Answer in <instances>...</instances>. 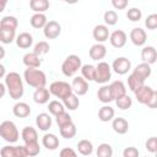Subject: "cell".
I'll return each mask as SVG.
<instances>
[{
  "label": "cell",
  "mask_w": 157,
  "mask_h": 157,
  "mask_svg": "<svg viewBox=\"0 0 157 157\" xmlns=\"http://www.w3.org/2000/svg\"><path fill=\"white\" fill-rule=\"evenodd\" d=\"M0 157H28L25 146H4L0 150Z\"/></svg>",
  "instance_id": "obj_7"
},
{
  "label": "cell",
  "mask_w": 157,
  "mask_h": 157,
  "mask_svg": "<svg viewBox=\"0 0 157 157\" xmlns=\"http://www.w3.org/2000/svg\"><path fill=\"white\" fill-rule=\"evenodd\" d=\"M151 72H152L151 65H148L146 63H141V64L136 65V67L132 70V75H135L136 77H139L142 81H145L146 78H148L151 76Z\"/></svg>",
  "instance_id": "obj_17"
},
{
  "label": "cell",
  "mask_w": 157,
  "mask_h": 157,
  "mask_svg": "<svg viewBox=\"0 0 157 157\" xmlns=\"http://www.w3.org/2000/svg\"><path fill=\"white\" fill-rule=\"evenodd\" d=\"M97 97H98V101L102 103H110L112 101H114L110 88H109V85H103L101 88H98Z\"/></svg>",
  "instance_id": "obj_29"
},
{
  "label": "cell",
  "mask_w": 157,
  "mask_h": 157,
  "mask_svg": "<svg viewBox=\"0 0 157 157\" xmlns=\"http://www.w3.org/2000/svg\"><path fill=\"white\" fill-rule=\"evenodd\" d=\"M29 22H31V26L33 28L38 29V28H43L47 25L48 20H47V16L44 13H33Z\"/></svg>",
  "instance_id": "obj_33"
},
{
  "label": "cell",
  "mask_w": 157,
  "mask_h": 157,
  "mask_svg": "<svg viewBox=\"0 0 157 157\" xmlns=\"http://www.w3.org/2000/svg\"><path fill=\"white\" fill-rule=\"evenodd\" d=\"M71 88H72V93H75L76 96H83L88 91V82L81 76H76L72 80Z\"/></svg>",
  "instance_id": "obj_13"
},
{
  "label": "cell",
  "mask_w": 157,
  "mask_h": 157,
  "mask_svg": "<svg viewBox=\"0 0 157 157\" xmlns=\"http://www.w3.org/2000/svg\"><path fill=\"white\" fill-rule=\"evenodd\" d=\"M59 131H60L61 137H64V139H66V140H70V139L75 137L77 130H76V125L71 121V123H69V124H66V125L59 128Z\"/></svg>",
  "instance_id": "obj_32"
},
{
  "label": "cell",
  "mask_w": 157,
  "mask_h": 157,
  "mask_svg": "<svg viewBox=\"0 0 157 157\" xmlns=\"http://www.w3.org/2000/svg\"><path fill=\"white\" fill-rule=\"evenodd\" d=\"M141 59L144 63L148 64V65H152L156 63V59H157V50L153 45H146L142 48L141 50Z\"/></svg>",
  "instance_id": "obj_16"
},
{
  "label": "cell",
  "mask_w": 157,
  "mask_h": 157,
  "mask_svg": "<svg viewBox=\"0 0 157 157\" xmlns=\"http://www.w3.org/2000/svg\"><path fill=\"white\" fill-rule=\"evenodd\" d=\"M129 37H130V40L132 42V44L136 47H142L147 40V34H146L145 29H142L141 27L132 28L130 31Z\"/></svg>",
  "instance_id": "obj_11"
},
{
  "label": "cell",
  "mask_w": 157,
  "mask_h": 157,
  "mask_svg": "<svg viewBox=\"0 0 157 157\" xmlns=\"http://www.w3.org/2000/svg\"><path fill=\"white\" fill-rule=\"evenodd\" d=\"M55 121H56L58 126H59V128H61V126H64V125H66V124L71 123V121H72V119H71V115H70L69 113L63 112V113H60L59 115H56V117H55Z\"/></svg>",
  "instance_id": "obj_45"
},
{
  "label": "cell",
  "mask_w": 157,
  "mask_h": 157,
  "mask_svg": "<svg viewBox=\"0 0 157 157\" xmlns=\"http://www.w3.org/2000/svg\"><path fill=\"white\" fill-rule=\"evenodd\" d=\"M148 108H152V109H155L156 107H157V92H155L153 93V96L151 97V99L148 101V103L146 104Z\"/></svg>",
  "instance_id": "obj_51"
},
{
  "label": "cell",
  "mask_w": 157,
  "mask_h": 157,
  "mask_svg": "<svg viewBox=\"0 0 157 157\" xmlns=\"http://www.w3.org/2000/svg\"><path fill=\"white\" fill-rule=\"evenodd\" d=\"M110 69H113L114 72L118 75H125L131 69V61L125 56H119L113 61Z\"/></svg>",
  "instance_id": "obj_8"
},
{
  "label": "cell",
  "mask_w": 157,
  "mask_h": 157,
  "mask_svg": "<svg viewBox=\"0 0 157 157\" xmlns=\"http://www.w3.org/2000/svg\"><path fill=\"white\" fill-rule=\"evenodd\" d=\"M145 26L147 27V29H156V27H157V15L156 13L148 15L145 20Z\"/></svg>",
  "instance_id": "obj_46"
},
{
  "label": "cell",
  "mask_w": 157,
  "mask_h": 157,
  "mask_svg": "<svg viewBox=\"0 0 157 157\" xmlns=\"http://www.w3.org/2000/svg\"><path fill=\"white\" fill-rule=\"evenodd\" d=\"M48 91H49L50 94H53L56 98H60L61 101L72 93L71 85L65 82V81H54V82H52Z\"/></svg>",
  "instance_id": "obj_5"
},
{
  "label": "cell",
  "mask_w": 157,
  "mask_h": 157,
  "mask_svg": "<svg viewBox=\"0 0 157 157\" xmlns=\"http://www.w3.org/2000/svg\"><path fill=\"white\" fill-rule=\"evenodd\" d=\"M16 45L21 49H27L33 44V37L28 32H22L18 36H16Z\"/></svg>",
  "instance_id": "obj_20"
},
{
  "label": "cell",
  "mask_w": 157,
  "mask_h": 157,
  "mask_svg": "<svg viewBox=\"0 0 157 157\" xmlns=\"http://www.w3.org/2000/svg\"><path fill=\"white\" fill-rule=\"evenodd\" d=\"M103 20L105 22V26H114L118 22V13L114 10H108L103 15Z\"/></svg>",
  "instance_id": "obj_41"
},
{
  "label": "cell",
  "mask_w": 157,
  "mask_h": 157,
  "mask_svg": "<svg viewBox=\"0 0 157 157\" xmlns=\"http://www.w3.org/2000/svg\"><path fill=\"white\" fill-rule=\"evenodd\" d=\"M49 49H50L49 43L45 42V40H40V42H38V43L34 45V48H33V53L37 54L38 56H40V55L47 54V53L49 52Z\"/></svg>",
  "instance_id": "obj_42"
},
{
  "label": "cell",
  "mask_w": 157,
  "mask_h": 157,
  "mask_svg": "<svg viewBox=\"0 0 157 157\" xmlns=\"http://www.w3.org/2000/svg\"><path fill=\"white\" fill-rule=\"evenodd\" d=\"M0 137H2L10 144L16 142L20 137V132L16 124L11 120H4L2 123H0Z\"/></svg>",
  "instance_id": "obj_3"
},
{
  "label": "cell",
  "mask_w": 157,
  "mask_h": 157,
  "mask_svg": "<svg viewBox=\"0 0 157 157\" xmlns=\"http://www.w3.org/2000/svg\"><path fill=\"white\" fill-rule=\"evenodd\" d=\"M114 114H115L114 108H112L110 105H103L98 110V119L103 123H107V121L113 120Z\"/></svg>",
  "instance_id": "obj_27"
},
{
  "label": "cell",
  "mask_w": 157,
  "mask_h": 157,
  "mask_svg": "<svg viewBox=\"0 0 157 157\" xmlns=\"http://www.w3.org/2000/svg\"><path fill=\"white\" fill-rule=\"evenodd\" d=\"M88 55L92 60H96V61H99L102 60L105 55H107V48L104 44H101V43H96L93 44L90 50H88Z\"/></svg>",
  "instance_id": "obj_15"
},
{
  "label": "cell",
  "mask_w": 157,
  "mask_h": 157,
  "mask_svg": "<svg viewBox=\"0 0 157 157\" xmlns=\"http://www.w3.org/2000/svg\"><path fill=\"white\" fill-rule=\"evenodd\" d=\"M139 156H140V151L134 146L125 147L123 151V157H139Z\"/></svg>",
  "instance_id": "obj_48"
},
{
  "label": "cell",
  "mask_w": 157,
  "mask_h": 157,
  "mask_svg": "<svg viewBox=\"0 0 157 157\" xmlns=\"http://www.w3.org/2000/svg\"><path fill=\"white\" fill-rule=\"evenodd\" d=\"M63 104H64V107H65L66 109H69V110H75V109H77V107L80 105V99H78V97H77L75 93H71L70 96H67L66 98L63 99Z\"/></svg>",
  "instance_id": "obj_35"
},
{
  "label": "cell",
  "mask_w": 157,
  "mask_h": 157,
  "mask_svg": "<svg viewBox=\"0 0 157 157\" xmlns=\"http://www.w3.org/2000/svg\"><path fill=\"white\" fill-rule=\"evenodd\" d=\"M49 98H50V93L45 87L36 88V91L33 92V101L37 104H45L49 102Z\"/></svg>",
  "instance_id": "obj_23"
},
{
  "label": "cell",
  "mask_w": 157,
  "mask_h": 157,
  "mask_svg": "<svg viewBox=\"0 0 157 157\" xmlns=\"http://www.w3.org/2000/svg\"><path fill=\"white\" fill-rule=\"evenodd\" d=\"M5 54H6V52H5V48H4L2 45H0V60L5 58Z\"/></svg>",
  "instance_id": "obj_55"
},
{
  "label": "cell",
  "mask_w": 157,
  "mask_h": 157,
  "mask_svg": "<svg viewBox=\"0 0 157 157\" xmlns=\"http://www.w3.org/2000/svg\"><path fill=\"white\" fill-rule=\"evenodd\" d=\"M22 61H23V64H25L27 67H32V69H38V67L42 65V59H40V56H38V55L34 54L33 52L25 54L23 58H22Z\"/></svg>",
  "instance_id": "obj_21"
},
{
  "label": "cell",
  "mask_w": 157,
  "mask_h": 157,
  "mask_svg": "<svg viewBox=\"0 0 157 157\" xmlns=\"http://www.w3.org/2000/svg\"><path fill=\"white\" fill-rule=\"evenodd\" d=\"M82 66V61L81 58L78 55L71 54L69 56L65 58V60L61 64V72L66 76V77H72Z\"/></svg>",
  "instance_id": "obj_4"
},
{
  "label": "cell",
  "mask_w": 157,
  "mask_h": 157,
  "mask_svg": "<svg viewBox=\"0 0 157 157\" xmlns=\"http://www.w3.org/2000/svg\"><path fill=\"white\" fill-rule=\"evenodd\" d=\"M16 39V31L0 27V42L2 44H10Z\"/></svg>",
  "instance_id": "obj_30"
},
{
  "label": "cell",
  "mask_w": 157,
  "mask_h": 157,
  "mask_svg": "<svg viewBox=\"0 0 157 157\" xmlns=\"http://www.w3.org/2000/svg\"><path fill=\"white\" fill-rule=\"evenodd\" d=\"M5 75H6V69H5V66L0 63V78L5 77Z\"/></svg>",
  "instance_id": "obj_53"
},
{
  "label": "cell",
  "mask_w": 157,
  "mask_h": 157,
  "mask_svg": "<svg viewBox=\"0 0 157 157\" xmlns=\"http://www.w3.org/2000/svg\"><path fill=\"white\" fill-rule=\"evenodd\" d=\"M146 157H147V156H146Z\"/></svg>",
  "instance_id": "obj_56"
},
{
  "label": "cell",
  "mask_w": 157,
  "mask_h": 157,
  "mask_svg": "<svg viewBox=\"0 0 157 157\" xmlns=\"http://www.w3.org/2000/svg\"><path fill=\"white\" fill-rule=\"evenodd\" d=\"M96 153H97V157H112L113 156V147L109 144L103 142L97 147Z\"/></svg>",
  "instance_id": "obj_39"
},
{
  "label": "cell",
  "mask_w": 157,
  "mask_h": 157,
  "mask_svg": "<svg viewBox=\"0 0 157 157\" xmlns=\"http://www.w3.org/2000/svg\"><path fill=\"white\" fill-rule=\"evenodd\" d=\"M112 78V69L110 65L105 61H99L96 66V75H94V82L104 85Z\"/></svg>",
  "instance_id": "obj_6"
},
{
  "label": "cell",
  "mask_w": 157,
  "mask_h": 157,
  "mask_svg": "<svg viewBox=\"0 0 157 157\" xmlns=\"http://www.w3.org/2000/svg\"><path fill=\"white\" fill-rule=\"evenodd\" d=\"M144 85H145V81L140 80V78H139V77H136L135 75L130 74V75L128 76V86H129L130 91L135 92L136 90H139V88H140L141 86H144Z\"/></svg>",
  "instance_id": "obj_40"
},
{
  "label": "cell",
  "mask_w": 157,
  "mask_h": 157,
  "mask_svg": "<svg viewBox=\"0 0 157 157\" xmlns=\"http://www.w3.org/2000/svg\"><path fill=\"white\" fill-rule=\"evenodd\" d=\"M50 4L48 0H31L29 7L34 11V13H44L49 9Z\"/></svg>",
  "instance_id": "obj_28"
},
{
  "label": "cell",
  "mask_w": 157,
  "mask_h": 157,
  "mask_svg": "<svg viewBox=\"0 0 157 157\" xmlns=\"http://www.w3.org/2000/svg\"><path fill=\"white\" fill-rule=\"evenodd\" d=\"M109 88H110V92H112V96H113V99L115 101L117 98L126 94V87L124 85L123 81L120 80H117V81H113L110 85H109Z\"/></svg>",
  "instance_id": "obj_22"
},
{
  "label": "cell",
  "mask_w": 157,
  "mask_h": 157,
  "mask_svg": "<svg viewBox=\"0 0 157 157\" xmlns=\"http://www.w3.org/2000/svg\"><path fill=\"white\" fill-rule=\"evenodd\" d=\"M21 137L25 144H32L38 142V132L32 126H25L21 131Z\"/></svg>",
  "instance_id": "obj_19"
},
{
  "label": "cell",
  "mask_w": 157,
  "mask_h": 157,
  "mask_svg": "<svg viewBox=\"0 0 157 157\" xmlns=\"http://www.w3.org/2000/svg\"><path fill=\"white\" fill-rule=\"evenodd\" d=\"M112 5L115 10H124L129 5V1L128 0H113Z\"/></svg>",
  "instance_id": "obj_50"
},
{
  "label": "cell",
  "mask_w": 157,
  "mask_h": 157,
  "mask_svg": "<svg viewBox=\"0 0 157 157\" xmlns=\"http://www.w3.org/2000/svg\"><path fill=\"white\" fill-rule=\"evenodd\" d=\"M26 151H27V155L28 157H34L37 155H39L40 152V146L38 142H32V144H25L23 145Z\"/></svg>",
  "instance_id": "obj_44"
},
{
  "label": "cell",
  "mask_w": 157,
  "mask_h": 157,
  "mask_svg": "<svg viewBox=\"0 0 157 157\" xmlns=\"http://www.w3.org/2000/svg\"><path fill=\"white\" fill-rule=\"evenodd\" d=\"M81 77L85 78L87 82L94 81V75H96V66L92 64H85L81 66Z\"/></svg>",
  "instance_id": "obj_31"
},
{
  "label": "cell",
  "mask_w": 157,
  "mask_h": 157,
  "mask_svg": "<svg viewBox=\"0 0 157 157\" xmlns=\"http://www.w3.org/2000/svg\"><path fill=\"white\" fill-rule=\"evenodd\" d=\"M6 5H7V1L6 0H0V12H2L5 10Z\"/></svg>",
  "instance_id": "obj_54"
},
{
  "label": "cell",
  "mask_w": 157,
  "mask_h": 157,
  "mask_svg": "<svg viewBox=\"0 0 157 157\" xmlns=\"http://www.w3.org/2000/svg\"><path fill=\"white\" fill-rule=\"evenodd\" d=\"M59 157H78L76 151L71 147H64L60 150V153H59Z\"/></svg>",
  "instance_id": "obj_49"
},
{
  "label": "cell",
  "mask_w": 157,
  "mask_h": 157,
  "mask_svg": "<svg viewBox=\"0 0 157 157\" xmlns=\"http://www.w3.org/2000/svg\"><path fill=\"white\" fill-rule=\"evenodd\" d=\"M42 145L50 151H54L59 147V139L54 134H45L42 137Z\"/></svg>",
  "instance_id": "obj_26"
},
{
  "label": "cell",
  "mask_w": 157,
  "mask_h": 157,
  "mask_svg": "<svg viewBox=\"0 0 157 157\" xmlns=\"http://www.w3.org/2000/svg\"><path fill=\"white\" fill-rule=\"evenodd\" d=\"M12 113L17 118H27L31 114V107L26 102H17L12 107Z\"/></svg>",
  "instance_id": "obj_24"
},
{
  "label": "cell",
  "mask_w": 157,
  "mask_h": 157,
  "mask_svg": "<svg viewBox=\"0 0 157 157\" xmlns=\"http://www.w3.org/2000/svg\"><path fill=\"white\" fill-rule=\"evenodd\" d=\"M48 110H49L50 114H53L54 117H56V115H59L60 113L65 112V107H64V104H63L61 102H59V101H50L49 104H48Z\"/></svg>",
  "instance_id": "obj_38"
},
{
  "label": "cell",
  "mask_w": 157,
  "mask_h": 157,
  "mask_svg": "<svg viewBox=\"0 0 157 157\" xmlns=\"http://www.w3.org/2000/svg\"><path fill=\"white\" fill-rule=\"evenodd\" d=\"M5 87L6 91L9 92L10 97L15 101H18L23 93H25V87H23V81L20 74L11 71L5 75Z\"/></svg>",
  "instance_id": "obj_1"
},
{
  "label": "cell",
  "mask_w": 157,
  "mask_h": 157,
  "mask_svg": "<svg viewBox=\"0 0 157 157\" xmlns=\"http://www.w3.org/2000/svg\"><path fill=\"white\" fill-rule=\"evenodd\" d=\"M109 34H110L109 29L105 25H97V26H94V28L92 31V36H93L94 40L101 44H103V42L109 39Z\"/></svg>",
  "instance_id": "obj_14"
},
{
  "label": "cell",
  "mask_w": 157,
  "mask_h": 157,
  "mask_svg": "<svg viewBox=\"0 0 157 157\" xmlns=\"http://www.w3.org/2000/svg\"><path fill=\"white\" fill-rule=\"evenodd\" d=\"M23 78L27 85H29L31 87H34V88L45 87V83H47V76H45L44 71H42L39 69L27 67L23 72Z\"/></svg>",
  "instance_id": "obj_2"
},
{
  "label": "cell",
  "mask_w": 157,
  "mask_h": 157,
  "mask_svg": "<svg viewBox=\"0 0 157 157\" xmlns=\"http://www.w3.org/2000/svg\"><path fill=\"white\" fill-rule=\"evenodd\" d=\"M18 26V20L15 17V16H4L1 20H0V27L2 28H10V29H15L17 28Z\"/></svg>",
  "instance_id": "obj_36"
},
{
  "label": "cell",
  "mask_w": 157,
  "mask_h": 157,
  "mask_svg": "<svg viewBox=\"0 0 157 157\" xmlns=\"http://www.w3.org/2000/svg\"><path fill=\"white\" fill-rule=\"evenodd\" d=\"M126 40H128L126 33L121 29H115L113 33L109 34V42L114 48H118V49L123 48L126 44Z\"/></svg>",
  "instance_id": "obj_12"
},
{
  "label": "cell",
  "mask_w": 157,
  "mask_h": 157,
  "mask_svg": "<svg viewBox=\"0 0 157 157\" xmlns=\"http://www.w3.org/2000/svg\"><path fill=\"white\" fill-rule=\"evenodd\" d=\"M126 17H128L131 22H137V21L141 20V17H142V12H141V10H140L139 7H131V9L128 10V12H126Z\"/></svg>",
  "instance_id": "obj_43"
},
{
  "label": "cell",
  "mask_w": 157,
  "mask_h": 157,
  "mask_svg": "<svg viewBox=\"0 0 157 157\" xmlns=\"http://www.w3.org/2000/svg\"><path fill=\"white\" fill-rule=\"evenodd\" d=\"M115 104H117V107L119 109L126 110V109H129L132 105V99H131L130 96L124 94V96H121V97H119V98L115 99Z\"/></svg>",
  "instance_id": "obj_37"
},
{
  "label": "cell",
  "mask_w": 157,
  "mask_h": 157,
  "mask_svg": "<svg viewBox=\"0 0 157 157\" xmlns=\"http://www.w3.org/2000/svg\"><path fill=\"white\" fill-rule=\"evenodd\" d=\"M77 151L78 153H81L82 156H90L92 152H93V145L91 141L83 139V140H80L77 142Z\"/></svg>",
  "instance_id": "obj_34"
},
{
  "label": "cell",
  "mask_w": 157,
  "mask_h": 157,
  "mask_svg": "<svg viewBox=\"0 0 157 157\" xmlns=\"http://www.w3.org/2000/svg\"><path fill=\"white\" fill-rule=\"evenodd\" d=\"M52 118L48 113H39L36 117V125L39 130L42 131H47L52 128Z\"/></svg>",
  "instance_id": "obj_18"
},
{
  "label": "cell",
  "mask_w": 157,
  "mask_h": 157,
  "mask_svg": "<svg viewBox=\"0 0 157 157\" xmlns=\"http://www.w3.org/2000/svg\"><path fill=\"white\" fill-rule=\"evenodd\" d=\"M112 128L118 135H124L129 130V123L124 118H114L112 123Z\"/></svg>",
  "instance_id": "obj_25"
},
{
  "label": "cell",
  "mask_w": 157,
  "mask_h": 157,
  "mask_svg": "<svg viewBox=\"0 0 157 157\" xmlns=\"http://www.w3.org/2000/svg\"><path fill=\"white\" fill-rule=\"evenodd\" d=\"M61 33V26L56 21H48L43 27V34L47 39H55Z\"/></svg>",
  "instance_id": "obj_9"
},
{
  "label": "cell",
  "mask_w": 157,
  "mask_h": 157,
  "mask_svg": "<svg viewBox=\"0 0 157 157\" xmlns=\"http://www.w3.org/2000/svg\"><path fill=\"white\" fill-rule=\"evenodd\" d=\"M145 147H146V150H147L148 152L155 153L156 150H157V137L152 136V137L147 139V141L145 142Z\"/></svg>",
  "instance_id": "obj_47"
},
{
  "label": "cell",
  "mask_w": 157,
  "mask_h": 157,
  "mask_svg": "<svg viewBox=\"0 0 157 157\" xmlns=\"http://www.w3.org/2000/svg\"><path fill=\"white\" fill-rule=\"evenodd\" d=\"M6 93V87H5V83H1L0 82V98H2Z\"/></svg>",
  "instance_id": "obj_52"
},
{
  "label": "cell",
  "mask_w": 157,
  "mask_h": 157,
  "mask_svg": "<svg viewBox=\"0 0 157 157\" xmlns=\"http://www.w3.org/2000/svg\"><path fill=\"white\" fill-rule=\"evenodd\" d=\"M155 92H156V91H155L153 88H151L150 86L144 85V86H141L139 90H136V91L134 92V94H135V98L137 99L139 103H141V104H147Z\"/></svg>",
  "instance_id": "obj_10"
}]
</instances>
